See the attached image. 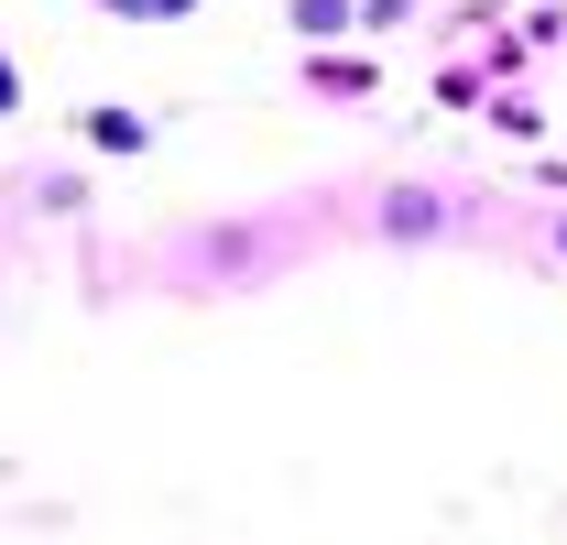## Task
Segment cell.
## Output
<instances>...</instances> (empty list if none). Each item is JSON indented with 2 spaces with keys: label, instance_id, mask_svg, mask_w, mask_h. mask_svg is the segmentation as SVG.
Returning a JSON list of instances; mask_svg holds the SVG:
<instances>
[{
  "label": "cell",
  "instance_id": "obj_10",
  "mask_svg": "<svg viewBox=\"0 0 567 545\" xmlns=\"http://www.w3.org/2000/svg\"><path fill=\"white\" fill-rule=\"evenodd\" d=\"M360 11V44H393L404 22H425V0H350Z\"/></svg>",
  "mask_w": 567,
  "mask_h": 545
},
{
  "label": "cell",
  "instance_id": "obj_4",
  "mask_svg": "<svg viewBox=\"0 0 567 545\" xmlns=\"http://www.w3.org/2000/svg\"><path fill=\"white\" fill-rule=\"evenodd\" d=\"M76 153H87V164H142V153H153V110H142V99H87V110H76Z\"/></svg>",
  "mask_w": 567,
  "mask_h": 545
},
{
  "label": "cell",
  "instance_id": "obj_11",
  "mask_svg": "<svg viewBox=\"0 0 567 545\" xmlns=\"http://www.w3.org/2000/svg\"><path fill=\"white\" fill-rule=\"evenodd\" d=\"M535 251L567 272V197H546V218H535Z\"/></svg>",
  "mask_w": 567,
  "mask_h": 545
},
{
  "label": "cell",
  "instance_id": "obj_1",
  "mask_svg": "<svg viewBox=\"0 0 567 545\" xmlns=\"http://www.w3.org/2000/svg\"><path fill=\"white\" fill-rule=\"evenodd\" d=\"M295 251H306V218H295V207H251V218H197V229H175L142 272H153L164 295H240V284H274Z\"/></svg>",
  "mask_w": 567,
  "mask_h": 545
},
{
  "label": "cell",
  "instance_id": "obj_8",
  "mask_svg": "<svg viewBox=\"0 0 567 545\" xmlns=\"http://www.w3.org/2000/svg\"><path fill=\"white\" fill-rule=\"evenodd\" d=\"M99 22H132V33H175V22H197L208 0H87Z\"/></svg>",
  "mask_w": 567,
  "mask_h": 545
},
{
  "label": "cell",
  "instance_id": "obj_3",
  "mask_svg": "<svg viewBox=\"0 0 567 545\" xmlns=\"http://www.w3.org/2000/svg\"><path fill=\"white\" fill-rule=\"evenodd\" d=\"M295 88L317 110H371L382 99V44H295Z\"/></svg>",
  "mask_w": 567,
  "mask_h": 545
},
{
  "label": "cell",
  "instance_id": "obj_6",
  "mask_svg": "<svg viewBox=\"0 0 567 545\" xmlns=\"http://www.w3.org/2000/svg\"><path fill=\"white\" fill-rule=\"evenodd\" d=\"M470 121H481V132H502V142H524V153L557 132V121H546V99H524V88H481V110H470Z\"/></svg>",
  "mask_w": 567,
  "mask_h": 545
},
{
  "label": "cell",
  "instance_id": "obj_2",
  "mask_svg": "<svg viewBox=\"0 0 567 545\" xmlns=\"http://www.w3.org/2000/svg\"><path fill=\"white\" fill-rule=\"evenodd\" d=\"M360 229L382 251H458V240L502 229V197L458 186V175H382V186H360Z\"/></svg>",
  "mask_w": 567,
  "mask_h": 545
},
{
  "label": "cell",
  "instance_id": "obj_5",
  "mask_svg": "<svg viewBox=\"0 0 567 545\" xmlns=\"http://www.w3.org/2000/svg\"><path fill=\"white\" fill-rule=\"evenodd\" d=\"M22 207L55 218V229H76V218L99 207V175H87V164H33V175H22Z\"/></svg>",
  "mask_w": 567,
  "mask_h": 545
},
{
  "label": "cell",
  "instance_id": "obj_12",
  "mask_svg": "<svg viewBox=\"0 0 567 545\" xmlns=\"http://www.w3.org/2000/svg\"><path fill=\"white\" fill-rule=\"evenodd\" d=\"M0 121H22V55L0 44Z\"/></svg>",
  "mask_w": 567,
  "mask_h": 545
},
{
  "label": "cell",
  "instance_id": "obj_13",
  "mask_svg": "<svg viewBox=\"0 0 567 545\" xmlns=\"http://www.w3.org/2000/svg\"><path fill=\"white\" fill-rule=\"evenodd\" d=\"M524 175H535V197H567V153H535Z\"/></svg>",
  "mask_w": 567,
  "mask_h": 545
},
{
  "label": "cell",
  "instance_id": "obj_9",
  "mask_svg": "<svg viewBox=\"0 0 567 545\" xmlns=\"http://www.w3.org/2000/svg\"><path fill=\"white\" fill-rule=\"evenodd\" d=\"M481 88H492V76L470 66V55H447V66H436V110H447V121H470V110H481Z\"/></svg>",
  "mask_w": 567,
  "mask_h": 545
},
{
  "label": "cell",
  "instance_id": "obj_7",
  "mask_svg": "<svg viewBox=\"0 0 567 545\" xmlns=\"http://www.w3.org/2000/svg\"><path fill=\"white\" fill-rule=\"evenodd\" d=\"M284 33L295 44H360V11L350 0H284Z\"/></svg>",
  "mask_w": 567,
  "mask_h": 545
}]
</instances>
